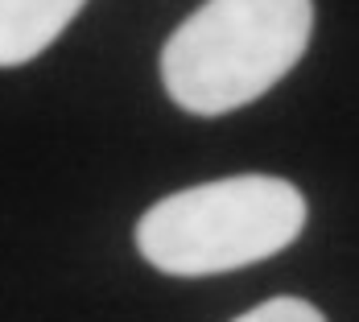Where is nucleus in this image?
<instances>
[{"instance_id": "f03ea898", "label": "nucleus", "mask_w": 359, "mask_h": 322, "mask_svg": "<svg viewBox=\"0 0 359 322\" xmlns=\"http://www.w3.org/2000/svg\"><path fill=\"white\" fill-rule=\"evenodd\" d=\"M302 227L306 199L293 182L236 174L153 203L137 223V248L170 277H215L285 252Z\"/></svg>"}, {"instance_id": "7ed1b4c3", "label": "nucleus", "mask_w": 359, "mask_h": 322, "mask_svg": "<svg viewBox=\"0 0 359 322\" xmlns=\"http://www.w3.org/2000/svg\"><path fill=\"white\" fill-rule=\"evenodd\" d=\"M87 0H0V67H25L79 17Z\"/></svg>"}, {"instance_id": "f257e3e1", "label": "nucleus", "mask_w": 359, "mask_h": 322, "mask_svg": "<svg viewBox=\"0 0 359 322\" xmlns=\"http://www.w3.org/2000/svg\"><path fill=\"white\" fill-rule=\"evenodd\" d=\"M314 34L310 0H207L161 50V83L190 116H227L277 87Z\"/></svg>"}, {"instance_id": "20e7f679", "label": "nucleus", "mask_w": 359, "mask_h": 322, "mask_svg": "<svg viewBox=\"0 0 359 322\" xmlns=\"http://www.w3.org/2000/svg\"><path fill=\"white\" fill-rule=\"evenodd\" d=\"M236 322H326V318L306 297H269V302L252 306L248 314H240Z\"/></svg>"}]
</instances>
